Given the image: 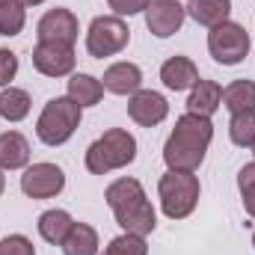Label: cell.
<instances>
[{
  "mask_svg": "<svg viewBox=\"0 0 255 255\" xmlns=\"http://www.w3.org/2000/svg\"><path fill=\"white\" fill-rule=\"evenodd\" d=\"M214 139V122L208 116H196V113H184L175 130L169 133L166 145H163V160L169 169L175 172H196L205 160V151Z\"/></svg>",
  "mask_w": 255,
  "mask_h": 255,
  "instance_id": "obj_1",
  "label": "cell"
},
{
  "mask_svg": "<svg viewBox=\"0 0 255 255\" xmlns=\"http://www.w3.org/2000/svg\"><path fill=\"white\" fill-rule=\"evenodd\" d=\"M104 199H107L110 211L116 214V223L128 235H142L145 238V235L154 232V226H157L154 208L145 199V190L136 178H116L104 190Z\"/></svg>",
  "mask_w": 255,
  "mask_h": 255,
  "instance_id": "obj_2",
  "label": "cell"
},
{
  "mask_svg": "<svg viewBox=\"0 0 255 255\" xmlns=\"http://www.w3.org/2000/svg\"><path fill=\"white\" fill-rule=\"evenodd\" d=\"M133 157H136L133 133H128L125 128H110V130H104V136H98L86 148V169L92 175H107L113 169L133 163Z\"/></svg>",
  "mask_w": 255,
  "mask_h": 255,
  "instance_id": "obj_3",
  "label": "cell"
},
{
  "mask_svg": "<svg viewBox=\"0 0 255 255\" xmlns=\"http://www.w3.org/2000/svg\"><path fill=\"white\" fill-rule=\"evenodd\" d=\"M80 104H74L68 95L65 98H51L45 104V110L39 113L36 133L45 145H63L71 139V133L80 125Z\"/></svg>",
  "mask_w": 255,
  "mask_h": 255,
  "instance_id": "obj_4",
  "label": "cell"
},
{
  "mask_svg": "<svg viewBox=\"0 0 255 255\" xmlns=\"http://www.w3.org/2000/svg\"><path fill=\"white\" fill-rule=\"evenodd\" d=\"M160 208L169 220H184L190 217L199 205V178L193 172H175L169 169L166 175H160Z\"/></svg>",
  "mask_w": 255,
  "mask_h": 255,
  "instance_id": "obj_5",
  "label": "cell"
},
{
  "mask_svg": "<svg viewBox=\"0 0 255 255\" xmlns=\"http://www.w3.org/2000/svg\"><path fill=\"white\" fill-rule=\"evenodd\" d=\"M128 39H130V30L119 15H101L89 24V33H86V51L89 57L95 60H104V57H116L119 51H125Z\"/></svg>",
  "mask_w": 255,
  "mask_h": 255,
  "instance_id": "obj_6",
  "label": "cell"
},
{
  "mask_svg": "<svg viewBox=\"0 0 255 255\" xmlns=\"http://www.w3.org/2000/svg\"><path fill=\"white\" fill-rule=\"evenodd\" d=\"M250 45H253L250 33L241 24H235V21H223V24L211 27V33H208V51H211V57L217 63L223 65L244 63L247 54H250Z\"/></svg>",
  "mask_w": 255,
  "mask_h": 255,
  "instance_id": "obj_7",
  "label": "cell"
},
{
  "mask_svg": "<svg viewBox=\"0 0 255 255\" xmlns=\"http://www.w3.org/2000/svg\"><path fill=\"white\" fill-rule=\"evenodd\" d=\"M65 187V172L57 163H33L21 175V190L30 199H54Z\"/></svg>",
  "mask_w": 255,
  "mask_h": 255,
  "instance_id": "obj_8",
  "label": "cell"
},
{
  "mask_svg": "<svg viewBox=\"0 0 255 255\" xmlns=\"http://www.w3.org/2000/svg\"><path fill=\"white\" fill-rule=\"evenodd\" d=\"M74 48L71 45H60V42H39L33 48V65L39 74L45 77H65L74 71Z\"/></svg>",
  "mask_w": 255,
  "mask_h": 255,
  "instance_id": "obj_9",
  "label": "cell"
},
{
  "mask_svg": "<svg viewBox=\"0 0 255 255\" xmlns=\"http://www.w3.org/2000/svg\"><path fill=\"white\" fill-rule=\"evenodd\" d=\"M184 15H187V9L178 0H151L148 9H145V27H148L151 36L169 39L172 33L181 30Z\"/></svg>",
  "mask_w": 255,
  "mask_h": 255,
  "instance_id": "obj_10",
  "label": "cell"
},
{
  "mask_svg": "<svg viewBox=\"0 0 255 255\" xmlns=\"http://www.w3.org/2000/svg\"><path fill=\"white\" fill-rule=\"evenodd\" d=\"M36 30H39V42H60V45H71V48L77 42V33H80L74 12L71 9H63V6L45 12L39 18V27Z\"/></svg>",
  "mask_w": 255,
  "mask_h": 255,
  "instance_id": "obj_11",
  "label": "cell"
},
{
  "mask_svg": "<svg viewBox=\"0 0 255 255\" xmlns=\"http://www.w3.org/2000/svg\"><path fill=\"white\" fill-rule=\"evenodd\" d=\"M128 116H130L136 125L154 128L169 116V104H166V98H163L160 92H154V89H139V92H133L130 101H128Z\"/></svg>",
  "mask_w": 255,
  "mask_h": 255,
  "instance_id": "obj_12",
  "label": "cell"
},
{
  "mask_svg": "<svg viewBox=\"0 0 255 255\" xmlns=\"http://www.w3.org/2000/svg\"><path fill=\"white\" fill-rule=\"evenodd\" d=\"M160 80H163L166 89L184 92V89H193L199 83V68L190 57H169L160 65Z\"/></svg>",
  "mask_w": 255,
  "mask_h": 255,
  "instance_id": "obj_13",
  "label": "cell"
},
{
  "mask_svg": "<svg viewBox=\"0 0 255 255\" xmlns=\"http://www.w3.org/2000/svg\"><path fill=\"white\" fill-rule=\"evenodd\" d=\"M101 83H104V89L113 92V95H133V92H139V86H142V71H139L136 63H113L104 71Z\"/></svg>",
  "mask_w": 255,
  "mask_h": 255,
  "instance_id": "obj_14",
  "label": "cell"
},
{
  "mask_svg": "<svg viewBox=\"0 0 255 255\" xmlns=\"http://www.w3.org/2000/svg\"><path fill=\"white\" fill-rule=\"evenodd\" d=\"M223 104V86L217 80H202L190 89V98H187V113H196V116H214Z\"/></svg>",
  "mask_w": 255,
  "mask_h": 255,
  "instance_id": "obj_15",
  "label": "cell"
},
{
  "mask_svg": "<svg viewBox=\"0 0 255 255\" xmlns=\"http://www.w3.org/2000/svg\"><path fill=\"white\" fill-rule=\"evenodd\" d=\"M30 163V142L18 130L0 133V166L3 169H21Z\"/></svg>",
  "mask_w": 255,
  "mask_h": 255,
  "instance_id": "obj_16",
  "label": "cell"
},
{
  "mask_svg": "<svg viewBox=\"0 0 255 255\" xmlns=\"http://www.w3.org/2000/svg\"><path fill=\"white\" fill-rule=\"evenodd\" d=\"M190 12V18L202 27H217L223 21H229L232 12V0H187L184 6Z\"/></svg>",
  "mask_w": 255,
  "mask_h": 255,
  "instance_id": "obj_17",
  "label": "cell"
},
{
  "mask_svg": "<svg viewBox=\"0 0 255 255\" xmlns=\"http://www.w3.org/2000/svg\"><path fill=\"white\" fill-rule=\"evenodd\" d=\"M68 98L80 107H95L104 98V83L92 74H71L68 80Z\"/></svg>",
  "mask_w": 255,
  "mask_h": 255,
  "instance_id": "obj_18",
  "label": "cell"
},
{
  "mask_svg": "<svg viewBox=\"0 0 255 255\" xmlns=\"http://www.w3.org/2000/svg\"><path fill=\"white\" fill-rule=\"evenodd\" d=\"M71 226H74V220L65 211H45L39 217V235H42V241H48L54 247H63V241L68 238Z\"/></svg>",
  "mask_w": 255,
  "mask_h": 255,
  "instance_id": "obj_19",
  "label": "cell"
},
{
  "mask_svg": "<svg viewBox=\"0 0 255 255\" xmlns=\"http://www.w3.org/2000/svg\"><path fill=\"white\" fill-rule=\"evenodd\" d=\"M65 255H95L98 253V232L86 223H74L68 238L63 241Z\"/></svg>",
  "mask_w": 255,
  "mask_h": 255,
  "instance_id": "obj_20",
  "label": "cell"
},
{
  "mask_svg": "<svg viewBox=\"0 0 255 255\" xmlns=\"http://www.w3.org/2000/svg\"><path fill=\"white\" fill-rule=\"evenodd\" d=\"M223 107L232 113H244L255 110V80H235L223 89Z\"/></svg>",
  "mask_w": 255,
  "mask_h": 255,
  "instance_id": "obj_21",
  "label": "cell"
},
{
  "mask_svg": "<svg viewBox=\"0 0 255 255\" xmlns=\"http://www.w3.org/2000/svg\"><path fill=\"white\" fill-rule=\"evenodd\" d=\"M27 113H30V95L24 89L6 86L0 92V116L6 122H21V119H27Z\"/></svg>",
  "mask_w": 255,
  "mask_h": 255,
  "instance_id": "obj_22",
  "label": "cell"
},
{
  "mask_svg": "<svg viewBox=\"0 0 255 255\" xmlns=\"http://www.w3.org/2000/svg\"><path fill=\"white\" fill-rule=\"evenodd\" d=\"M229 136H232L235 145H241V148H253V142H255V110L232 113Z\"/></svg>",
  "mask_w": 255,
  "mask_h": 255,
  "instance_id": "obj_23",
  "label": "cell"
},
{
  "mask_svg": "<svg viewBox=\"0 0 255 255\" xmlns=\"http://www.w3.org/2000/svg\"><path fill=\"white\" fill-rule=\"evenodd\" d=\"M27 12L21 0H0V36H18L24 30Z\"/></svg>",
  "mask_w": 255,
  "mask_h": 255,
  "instance_id": "obj_24",
  "label": "cell"
},
{
  "mask_svg": "<svg viewBox=\"0 0 255 255\" xmlns=\"http://www.w3.org/2000/svg\"><path fill=\"white\" fill-rule=\"evenodd\" d=\"M101 255H148V244L142 235H128L125 232V235L113 238Z\"/></svg>",
  "mask_w": 255,
  "mask_h": 255,
  "instance_id": "obj_25",
  "label": "cell"
},
{
  "mask_svg": "<svg viewBox=\"0 0 255 255\" xmlns=\"http://www.w3.org/2000/svg\"><path fill=\"white\" fill-rule=\"evenodd\" d=\"M238 187H241V196H244L247 214L255 217V163H247V166L238 172Z\"/></svg>",
  "mask_w": 255,
  "mask_h": 255,
  "instance_id": "obj_26",
  "label": "cell"
},
{
  "mask_svg": "<svg viewBox=\"0 0 255 255\" xmlns=\"http://www.w3.org/2000/svg\"><path fill=\"white\" fill-rule=\"evenodd\" d=\"M0 255H36V250L24 235H6L0 241Z\"/></svg>",
  "mask_w": 255,
  "mask_h": 255,
  "instance_id": "obj_27",
  "label": "cell"
},
{
  "mask_svg": "<svg viewBox=\"0 0 255 255\" xmlns=\"http://www.w3.org/2000/svg\"><path fill=\"white\" fill-rule=\"evenodd\" d=\"M15 74H18V57L12 51L0 48V86L6 89L9 80H15Z\"/></svg>",
  "mask_w": 255,
  "mask_h": 255,
  "instance_id": "obj_28",
  "label": "cell"
},
{
  "mask_svg": "<svg viewBox=\"0 0 255 255\" xmlns=\"http://www.w3.org/2000/svg\"><path fill=\"white\" fill-rule=\"evenodd\" d=\"M107 3H110V9H113L119 18H122V15H128V18H130V15H139V12H145L151 0H107Z\"/></svg>",
  "mask_w": 255,
  "mask_h": 255,
  "instance_id": "obj_29",
  "label": "cell"
},
{
  "mask_svg": "<svg viewBox=\"0 0 255 255\" xmlns=\"http://www.w3.org/2000/svg\"><path fill=\"white\" fill-rule=\"evenodd\" d=\"M24 6H39V3H45V0H21Z\"/></svg>",
  "mask_w": 255,
  "mask_h": 255,
  "instance_id": "obj_30",
  "label": "cell"
},
{
  "mask_svg": "<svg viewBox=\"0 0 255 255\" xmlns=\"http://www.w3.org/2000/svg\"><path fill=\"white\" fill-rule=\"evenodd\" d=\"M3 187H6V175H3V166H0V193H3Z\"/></svg>",
  "mask_w": 255,
  "mask_h": 255,
  "instance_id": "obj_31",
  "label": "cell"
},
{
  "mask_svg": "<svg viewBox=\"0 0 255 255\" xmlns=\"http://www.w3.org/2000/svg\"><path fill=\"white\" fill-rule=\"evenodd\" d=\"M253 247H255V232H253Z\"/></svg>",
  "mask_w": 255,
  "mask_h": 255,
  "instance_id": "obj_32",
  "label": "cell"
},
{
  "mask_svg": "<svg viewBox=\"0 0 255 255\" xmlns=\"http://www.w3.org/2000/svg\"><path fill=\"white\" fill-rule=\"evenodd\" d=\"M253 154H255V142H253Z\"/></svg>",
  "mask_w": 255,
  "mask_h": 255,
  "instance_id": "obj_33",
  "label": "cell"
}]
</instances>
